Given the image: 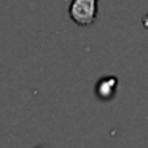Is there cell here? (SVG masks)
<instances>
[{
    "label": "cell",
    "mask_w": 148,
    "mask_h": 148,
    "mask_svg": "<svg viewBox=\"0 0 148 148\" xmlns=\"http://www.w3.org/2000/svg\"><path fill=\"white\" fill-rule=\"evenodd\" d=\"M69 13L78 26H89L96 19L97 0H72Z\"/></svg>",
    "instance_id": "cell-1"
},
{
    "label": "cell",
    "mask_w": 148,
    "mask_h": 148,
    "mask_svg": "<svg viewBox=\"0 0 148 148\" xmlns=\"http://www.w3.org/2000/svg\"><path fill=\"white\" fill-rule=\"evenodd\" d=\"M116 81L115 77H105V78H100L99 83L96 86V94L99 99L102 100H107V99H112L113 94H115V89H116Z\"/></svg>",
    "instance_id": "cell-2"
},
{
    "label": "cell",
    "mask_w": 148,
    "mask_h": 148,
    "mask_svg": "<svg viewBox=\"0 0 148 148\" xmlns=\"http://www.w3.org/2000/svg\"><path fill=\"white\" fill-rule=\"evenodd\" d=\"M37 148H42V147H37Z\"/></svg>",
    "instance_id": "cell-3"
}]
</instances>
